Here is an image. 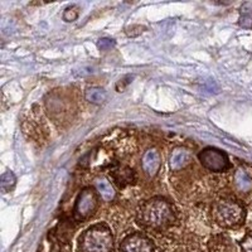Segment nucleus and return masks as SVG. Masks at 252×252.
I'll list each match as a JSON object with an SVG mask.
<instances>
[{
	"label": "nucleus",
	"instance_id": "obj_1",
	"mask_svg": "<svg viewBox=\"0 0 252 252\" xmlns=\"http://www.w3.org/2000/svg\"><path fill=\"white\" fill-rule=\"evenodd\" d=\"M136 220L144 228L161 231L168 228L175 220L174 208L165 198H150L140 206Z\"/></svg>",
	"mask_w": 252,
	"mask_h": 252
},
{
	"label": "nucleus",
	"instance_id": "obj_2",
	"mask_svg": "<svg viewBox=\"0 0 252 252\" xmlns=\"http://www.w3.org/2000/svg\"><path fill=\"white\" fill-rule=\"evenodd\" d=\"M114 235L106 223H96L78 238V252H112Z\"/></svg>",
	"mask_w": 252,
	"mask_h": 252
},
{
	"label": "nucleus",
	"instance_id": "obj_3",
	"mask_svg": "<svg viewBox=\"0 0 252 252\" xmlns=\"http://www.w3.org/2000/svg\"><path fill=\"white\" fill-rule=\"evenodd\" d=\"M212 218L218 226L223 228H236L244 224L246 211L240 202L223 198L213 204Z\"/></svg>",
	"mask_w": 252,
	"mask_h": 252
},
{
	"label": "nucleus",
	"instance_id": "obj_4",
	"mask_svg": "<svg viewBox=\"0 0 252 252\" xmlns=\"http://www.w3.org/2000/svg\"><path fill=\"white\" fill-rule=\"evenodd\" d=\"M97 192L91 187H86V188L82 189V192L78 194L77 199H76L75 208H73V218L77 222L89 220L97 211Z\"/></svg>",
	"mask_w": 252,
	"mask_h": 252
},
{
	"label": "nucleus",
	"instance_id": "obj_5",
	"mask_svg": "<svg viewBox=\"0 0 252 252\" xmlns=\"http://www.w3.org/2000/svg\"><path fill=\"white\" fill-rule=\"evenodd\" d=\"M202 165L211 172H224L229 168V159L227 154L217 148H206L198 154Z\"/></svg>",
	"mask_w": 252,
	"mask_h": 252
},
{
	"label": "nucleus",
	"instance_id": "obj_6",
	"mask_svg": "<svg viewBox=\"0 0 252 252\" xmlns=\"http://www.w3.org/2000/svg\"><path fill=\"white\" fill-rule=\"evenodd\" d=\"M119 252H155V247L148 236L141 232H134L121 241Z\"/></svg>",
	"mask_w": 252,
	"mask_h": 252
},
{
	"label": "nucleus",
	"instance_id": "obj_7",
	"mask_svg": "<svg viewBox=\"0 0 252 252\" xmlns=\"http://www.w3.org/2000/svg\"><path fill=\"white\" fill-rule=\"evenodd\" d=\"M207 247L209 252H235L233 241L226 235H216L211 237Z\"/></svg>",
	"mask_w": 252,
	"mask_h": 252
},
{
	"label": "nucleus",
	"instance_id": "obj_8",
	"mask_svg": "<svg viewBox=\"0 0 252 252\" xmlns=\"http://www.w3.org/2000/svg\"><path fill=\"white\" fill-rule=\"evenodd\" d=\"M141 165H143V170L146 174L149 175V177H154L159 172V168H160V157H159L157 150H148L144 154Z\"/></svg>",
	"mask_w": 252,
	"mask_h": 252
},
{
	"label": "nucleus",
	"instance_id": "obj_9",
	"mask_svg": "<svg viewBox=\"0 0 252 252\" xmlns=\"http://www.w3.org/2000/svg\"><path fill=\"white\" fill-rule=\"evenodd\" d=\"M111 177L114 179V182L118 184L120 188L132 184L136 179V175H135L134 170L127 168V166H119L116 169H114L111 172Z\"/></svg>",
	"mask_w": 252,
	"mask_h": 252
},
{
	"label": "nucleus",
	"instance_id": "obj_10",
	"mask_svg": "<svg viewBox=\"0 0 252 252\" xmlns=\"http://www.w3.org/2000/svg\"><path fill=\"white\" fill-rule=\"evenodd\" d=\"M190 161V154L189 152H187L186 149H182V148H177V149L173 150L172 155H170V168L174 172L183 169Z\"/></svg>",
	"mask_w": 252,
	"mask_h": 252
},
{
	"label": "nucleus",
	"instance_id": "obj_11",
	"mask_svg": "<svg viewBox=\"0 0 252 252\" xmlns=\"http://www.w3.org/2000/svg\"><path fill=\"white\" fill-rule=\"evenodd\" d=\"M94 187H96V190H97V193L101 195L103 201L111 202L115 198V189L107 179H103V178L97 179L94 182Z\"/></svg>",
	"mask_w": 252,
	"mask_h": 252
},
{
	"label": "nucleus",
	"instance_id": "obj_12",
	"mask_svg": "<svg viewBox=\"0 0 252 252\" xmlns=\"http://www.w3.org/2000/svg\"><path fill=\"white\" fill-rule=\"evenodd\" d=\"M85 97L89 102L94 103V105H101L106 101L107 94L105 90L100 89V87H91L86 91Z\"/></svg>",
	"mask_w": 252,
	"mask_h": 252
},
{
	"label": "nucleus",
	"instance_id": "obj_13",
	"mask_svg": "<svg viewBox=\"0 0 252 252\" xmlns=\"http://www.w3.org/2000/svg\"><path fill=\"white\" fill-rule=\"evenodd\" d=\"M240 26L242 28H252V1H246L242 4L240 10Z\"/></svg>",
	"mask_w": 252,
	"mask_h": 252
},
{
	"label": "nucleus",
	"instance_id": "obj_14",
	"mask_svg": "<svg viewBox=\"0 0 252 252\" xmlns=\"http://www.w3.org/2000/svg\"><path fill=\"white\" fill-rule=\"evenodd\" d=\"M235 182L237 184L238 189L242 192H249L250 189L252 188V179L247 175L245 170H237L235 175Z\"/></svg>",
	"mask_w": 252,
	"mask_h": 252
},
{
	"label": "nucleus",
	"instance_id": "obj_15",
	"mask_svg": "<svg viewBox=\"0 0 252 252\" xmlns=\"http://www.w3.org/2000/svg\"><path fill=\"white\" fill-rule=\"evenodd\" d=\"M15 182H17V178H15L14 173L10 172V170L4 173L1 175V188H3L4 192H10L14 188Z\"/></svg>",
	"mask_w": 252,
	"mask_h": 252
},
{
	"label": "nucleus",
	"instance_id": "obj_16",
	"mask_svg": "<svg viewBox=\"0 0 252 252\" xmlns=\"http://www.w3.org/2000/svg\"><path fill=\"white\" fill-rule=\"evenodd\" d=\"M240 247L242 252H252V231L247 232L245 237L241 240Z\"/></svg>",
	"mask_w": 252,
	"mask_h": 252
},
{
	"label": "nucleus",
	"instance_id": "obj_17",
	"mask_svg": "<svg viewBox=\"0 0 252 252\" xmlns=\"http://www.w3.org/2000/svg\"><path fill=\"white\" fill-rule=\"evenodd\" d=\"M78 17V10L76 6H69L64 10L63 13V19L66 20V22H73V20L77 19Z\"/></svg>",
	"mask_w": 252,
	"mask_h": 252
},
{
	"label": "nucleus",
	"instance_id": "obj_18",
	"mask_svg": "<svg viewBox=\"0 0 252 252\" xmlns=\"http://www.w3.org/2000/svg\"><path fill=\"white\" fill-rule=\"evenodd\" d=\"M114 46H115V40L110 39V38H101L97 43L98 49L102 52L110 51V49H111Z\"/></svg>",
	"mask_w": 252,
	"mask_h": 252
}]
</instances>
